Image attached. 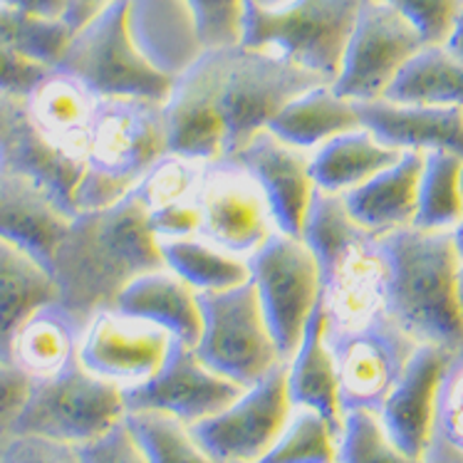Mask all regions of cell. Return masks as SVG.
I'll return each instance as SVG.
<instances>
[{
	"label": "cell",
	"instance_id": "10",
	"mask_svg": "<svg viewBox=\"0 0 463 463\" xmlns=\"http://www.w3.org/2000/svg\"><path fill=\"white\" fill-rule=\"evenodd\" d=\"M325 337L337 369L342 414L357 409L379 414L419 347V342L387 310L352 327L335 330L325 325Z\"/></svg>",
	"mask_w": 463,
	"mask_h": 463
},
{
	"label": "cell",
	"instance_id": "6",
	"mask_svg": "<svg viewBox=\"0 0 463 463\" xmlns=\"http://www.w3.org/2000/svg\"><path fill=\"white\" fill-rule=\"evenodd\" d=\"M362 0H243L241 45L263 50L325 82L337 77Z\"/></svg>",
	"mask_w": 463,
	"mask_h": 463
},
{
	"label": "cell",
	"instance_id": "37",
	"mask_svg": "<svg viewBox=\"0 0 463 463\" xmlns=\"http://www.w3.org/2000/svg\"><path fill=\"white\" fill-rule=\"evenodd\" d=\"M203 169H206L203 161L166 152L144 174L132 194L142 201L146 211H156L171 203H189L199 196Z\"/></svg>",
	"mask_w": 463,
	"mask_h": 463
},
{
	"label": "cell",
	"instance_id": "45",
	"mask_svg": "<svg viewBox=\"0 0 463 463\" xmlns=\"http://www.w3.org/2000/svg\"><path fill=\"white\" fill-rule=\"evenodd\" d=\"M28 389V374H23L15 364L0 362V449L13 436V424L25 404Z\"/></svg>",
	"mask_w": 463,
	"mask_h": 463
},
{
	"label": "cell",
	"instance_id": "33",
	"mask_svg": "<svg viewBox=\"0 0 463 463\" xmlns=\"http://www.w3.org/2000/svg\"><path fill=\"white\" fill-rule=\"evenodd\" d=\"M258 463H340V431L315 409L293 407L283 431Z\"/></svg>",
	"mask_w": 463,
	"mask_h": 463
},
{
	"label": "cell",
	"instance_id": "43",
	"mask_svg": "<svg viewBox=\"0 0 463 463\" xmlns=\"http://www.w3.org/2000/svg\"><path fill=\"white\" fill-rule=\"evenodd\" d=\"M50 70L52 67L40 65L35 60L20 55L0 43V97L25 99L33 92V87L38 85Z\"/></svg>",
	"mask_w": 463,
	"mask_h": 463
},
{
	"label": "cell",
	"instance_id": "17",
	"mask_svg": "<svg viewBox=\"0 0 463 463\" xmlns=\"http://www.w3.org/2000/svg\"><path fill=\"white\" fill-rule=\"evenodd\" d=\"M451 354L439 345H419L377 414L392 444L416 461H426L431 446L436 399Z\"/></svg>",
	"mask_w": 463,
	"mask_h": 463
},
{
	"label": "cell",
	"instance_id": "25",
	"mask_svg": "<svg viewBox=\"0 0 463 463\" xmlns=\"http://www.w3.org/2000/svg\"><path fill=\"white\" fill-rule=\"evenodd\" d=\"M85 320L60 300L30 312L13 337V364L30 379H45L77 360Z\"/></svg>",
	"mask_w": 463,
	"mask_h": 463
},
{
	"label": "cell",
	"instance_id": "44",
	"mask_svg": "<svg viewBox=\"0 0 463 463\" xmlns=\"http://www.w3.org/2000/svg\"><path fill=\"white\" fill-rule=\"evenodd\" d=\"M146 223L156 241H176V238L199 236L201 211L196 201L171 203L146 213Z\"/></svg>",
	"mask_w": 463,
	"mask_h": 463
},
{
	"label": "cell",
	"instance_id": "16",
	"mask_svg": "<svg viewBox=\"0 0 463 463\" xmlns=\"http://www.w3.org/2000/svg\"><path fill=\"white\" fill-rule=\"evenodd\" d=\"M243 389L208 367L194 347L174 340L159 372L122 389V397L127 411H164L194 426L236 402Z\"/></svg>",
	"mask_w": 463,
	"mask_h": 463
},
{
	"label": "cell",
	"instance_id": "48",
	"mask_svg": "<svg viewBox=\"0 0 463 463\" xmlns=\"http://www.w3.org/2000/svg\"><path fill=\"white\" fill-rule=\"evenodd\" d=\"M25 112V102L23 99H13L8 109L0 114V176L8 171V137L15 129L20 114Z\"/></svg>",
	"mask_w": 463,
	"mask_h": 463
},
{
	"label": "cell",
	"instance_id": "41",
	"mask_svg": "<svg viewBox=\"0 0 463 463\" xmlns=\"http://www.w3.org/2000/svg\"><path fill=\"white\" fill-rule=\"evenodd\" d=\"M77 451L82 463H149L124 419L92 441L77 446Z\"/></svg>",
	"mask_w": 463,
	"mask_h": 463
},
{
	"label": "cell",
	"instance_id": "39",
	"mask_svg": "<svg viewBox=\"0 0 463 463\" xmlns=\"http://www.w3.org/2000/svg\"><path fill=\"white\" fill-rule=\"evenodd\" d=\"M203 50L241 43L243 0H186Z\"/></svg>",
	"mask_w": 463,
	"mask_h": 463
},
{
	"label": "cell",
	"instance_id": "7",
	"mask_svg": "<svg viewBox=\"0 0 463 463\" xmlns=\"http://www.w3.org/2000/svg\"><path fill=\"white\" fill-rule=\"evenodd\" d=\"M52 70L72 75L97 97L166 102L174 80L139 52L129 33V0H112L102 13L72 33Z\"/></svg>",
	"mask_w": 463,
	"mask_h": 463
},
{
	"label": "cell",
	"instance_id": "51",
	"mask_svg": "<svg viewBox=\"0 0 463 463\" xmlns=\"http://www.w3.org/2000/svg\"><path fill=\"white\" fill-rule=\"evenodd\" d=\"M458 303H461V312H463V263L458 268Z\"/></svg>",
	"mask_w": 463,
	"mask_h": 463
},
{
	"label": "cell",
	"instance_id": "50",
	"mask_svg": "<svg viewBox=\"0 0 463 463\" xmlns=\"http://www.w3.org/2000/svg\"><path fill=\"white\" fill-rule=\"evenodd\" d=\"M454 243H456V250H458V258H461V263H463V218L456 223L454 228Z\"/></svg>",
	"mask_w": 463,
	"mask_h": 463
},
{
	"label": "cell",
	"instance_id": "42",
	"mask_svg": "<svg viewBox=\"0 0 463 463\" xmlns=\"http://www.w3.org/2000/svg\"><path fill=\"white\" fill-rule=\"evenodd\" d=\"M0 463H82L75 444L45 436H10L0 449Z\"/></svg>",
	"mask_w": 463,
	"mask_h": 463
},
{
	"label": "cell",
	"instance_id": "21",
	"mask_svg": "<svg viewBox=\"0 0 463 463\" xmlns=\"http://www.w3.org/2000/svg\"><path fill=\"white\" fill-rule=\"evenodd\" d=\"M72 218L28 176L13 169L0 176V238L23 248L48 270Z\"/></svg>",
	"mask_w": 463,
	"mask_h": 463
},
{
	"label": "cell",
	"instance_id": "29",
	"mask_svg": "<svg viewBox=\"0 0 463 463\" xmlns=\"http://www.w3.org/2000/svg\"><path fill=\"white\" fill-rule=\"evenodd\" d=\"M404 152L382 144L364 127L342 132L315 149L310 169L315 186L330 194H347L357 189L374 174L392 166Z\"/></svg>",
	"mask_w": 463,
	"mask_h": 463
},
{
	"label": "cell",
	"instance_id": "2",
	"mask_svg": "<svg viewBox=\"0 0 463 463\" xmlns=\"http://www.w3.org/2000/svg\"><path fill=\"white\" fill-rule=\"evenodd\" d=\"M146 213L142 201L127 194L112 206L80 211L70 221L52 253L50 275L57 300L80 320L112 307L137 275L164 268Z\"/></svg>",
	"mask_w": 463,
	"mask_h": 463
},
{
	"label": "cell",
	"instance_id": "18",
	"mask_svg": "<svg viewBox=\"0 0 463 463\" xmlns=\"http://www.w3.org/2000/svg\"><path fill=\"white\" fill-rule=\"evenodd\" d=\"M310 152L285 144L273 132H258L233 156L256 179L268 199L275 226L280 233L300 238L305 213L315 194Z\"/></svg>",
	"mask_w": 463,
	"mask_h": 463
},
{
	"label": "cell",
	"instance_id": "40",
	"mask_svg": "<svg viewBox=\"0 0 463 463\" xmlns=\"http://www.w3.org/2000/svg\"><path fill=\"white\" fill-rule=\"evenodd\" d=\"M411 23L424 45H446L461 0H387Z\"/></svg>",
	"mask_w": 463,
	"mask_h": 463
},
{
	"label": "cell",
	"instance_id": "47",
	"mask_svg": "<svg viewBox=\"0 0 463 463\" xmlns=\"http://www.w3.org/2000/svg\"><path fill=\"white\" fill-rule=\"evenodd\" d=\"M109 3H112V0H70V5H67L62 20L70 25L72 33H77L85 23H90V20L95 18L97 13H102Z\"/></svg>",
	"mask_w": 463,
	"mask_h": 463
},
{
	"label": "cell",
	"instance_id": "13",
	"mask_svg": "<svg viewBox=\"0 0 463 463\" xmlns=\"http://www.w3.org/2000/svg\"><path fill=\"white\" fill-rule=\"evenodd\" d=\"M290 411L288 364H280L243 389L226 409L191 426V431L213 461L258 463L283 431Z\"/></svg>",
	"mask_w": 463,
	"mask_h": 463
},
{
	"label": "cell",
	"instance_id": "1",
	"mask_svg": "<svg viewBox=\"0 0 463 463\" xmlns=\"http://www.w3.org/2000/svg\"><path fill=\"white\" fill-rule=\"evenodd\" d=\"M325 80L246 45L203 50L164 102L169 152L189 159H233L293 97Z\"/></svg>",
	"mask_w": 463,
	"mask_h": 463
},
{
	"label": "cell",
	"instance_id": "36",
	"mask_svg": "<svg viewBox=\"0 0 463 463\" xmlns=\"http://www.w3.org/2000/svg\"><path fill=\"white\" fill-rule=\"evenodd\" d=\"M426 461L463 463V347L451 354L439 387L434 434Z\"/></svg>",
	"mask_w": 463,
	"mask_h": 463
},
{
	"label": "cell",
	"instance_id": "15",
	"mask_svg": "<svg viewBox=\"0 0 463 463\" xmlns=\"http://www.w3.org/2000/svg\"><path fill=\"white\" fill-rule=\"evenodd\" d=\"M171 345L169 332L112 305L87 320L77 357L92 374L127 389L154 377Z\"/></svg>",
	"mask_w": 463,
	"mask_h": 463
},
{
	"label": "cell",
	"instance_id": "14",
	"mask_svg": "<svg viewBox=\"0 0 463 463\" xmlns=\"http://www.w3.org/2000/svg\"><path fill=\"white\" fill-rule=\"evenodd\" d=\"M196 206L199 236L246 260L278 231L265 194L233 159L206 164Z\"/></svg>",
	"mask_w": 463,
	"mask_h": 463
},
{
	"label": "cell",
	"instance_id": "52",
	"mask_svg": "<svg viewBox=\"0 0 463 463\" xmlns=\"http://www.w3.org/2000/svg\"><path fill=\"white\" fill-rule=\"evenodd\" d=\"M461 191H463V171H461Z\"/></svg>",
	"mask_w": 463,
	"mask_h": 463
},
{
	"label": "cell",
	"instance_id": "30",
	"mask_svg": "<svg viewBox=\"0 0 463 463\" xmlns=\"http://www.w3.org/2000/svg\"><path fill=\"white\" fill-rule=\"evenodd\" d=\"M384 99L463 109V60L444 45H424L399 70Z\"/></svg>",
	"mask_w": 463,
	"mask_h": 463
},
{
	"label": "cell",
	"instance_id": "19",
	"mask_svg": "<svg viewBox=\"0 0 463 463\" xmlns=\"http://www.w3.org/2000/svg\"><path fill=\"white\" fill-rule=\"evenodd\" d=\"M360 124L397 152H451L463 159V109L399 104L389 99L354 102Z\"/></svg>",
	"mask_w": 463,
	"mask_h": 463
},
{
	"label": "cell",
	"instance_id": "12",
	"mask_svg": "<svg viewBox=\"0 0 463 463\" xmlns=\"http://www.w3.org/2000/svg\"><path fill=\"white\" fill-rule=\"evenodd\" d=\"M424 40L387 0H362L332 90L352 102L382 99Z\"/></svg>",
	"mask_w": 463,
	"mask_h": 463
},
{
	"label": "cell",
	"instance_id": "28",
	"mask_svg": "<svg viewBox=\"0 0 463 463\" xmlns=\"http://www.w3.org/2000/svg\"><path fill=\"white\" fill-rule=\"evenodd\" d=\"M57 300V288L45 265L23 248L0 238V362L13 364V337L30 312Z\"/></svg>",
	"mask_w": 463,
	"mask_h": 463
},
{
	"label": "cell",
	"instance_id": "32",
	"mask_svg": "<svg viewBox=\"0 0 463 463\" xmlns=\"http://www.w3.org/2000/svg\"><path fill=\"white\" fill-rule=\"evenodd\" d=\"M463 159L451 152H426L419 179L416 216L411 226L424 231H454L463 218Z\"/></svg>",
	"mask_w": 463,
	"mask_h": 463
},
{
	"label": "cell",
	"instance_id": "31",
	"mask_svg": "<svg viewBox=\"0 0 463 463\" xmlns=\"http://www.w3.org/2000/svg\"><path fill=\"white\" fill-rule=\"evenodd\" d=\"M164 265L179 275L196 293H216L250 280L248 260L233 256L206 238L191 236L159 241Z\"/></svg>",
	"mask_w": 463,
	"mask_h": 463
},
{
	"label": "cell",
	"instance_id": "23",
	"mask_svg": "<svg viewBox=\"0 0 463 463\" xmlns=\"http://www.w3.org/2000/svg\"><path fill=\"white\" fill-rule=\"evenodd\" d=\"M424 154L404 152L392 166L374 174L357 189L342 194L350 216L372 236H384L414 223Z\"/></svg>",
	"mask_w": 463,
	"mask_h": 463
},
{
	"label": "cell",
	"instance_id": "20",
	"mask_svg": "<svg viewBox=\"0 0 463 463\" xmlns=\"http://www.w3.org/2000/svg\"><path fill=\"white\" fill-rule=\"evenodd\" d=\"M99 99L72 75L50 70L23 102L35 132L67 159L82 164Z\"/></svg>",
	"mask_w": 463,
	"mask_h": 463
},
{
	"label": "cell",
	"instance_id": "4",
	"mask_svg": "<svg viewBox=\"0 0 463 463\" xmlns=\"http://www.w3.org/2000/svg\"><path fill=\"white\" fill-rule=\"evenodd\" d=\"M300 238L317 260L327 327H352L384 310L387 265L379 241L350 216L342 194L315 189Z\"/></svg>",
	"mask_w": 463,
	"mask_h": 463
},
{
	"label": "cell",
	"instance_id": "24",
	"mask_svg": "<svg viewBox=\"0 0 463 463\" xmlns=\"http://www.w3.org/2000/svg\"><path fill=\"white\" fill-rule=\"evenodd\" d=\"M114 307L154 322L181 345L196 347L201 337L199 293L166 265L137 275L119 293Z\"/></svg>",
	"mask_w": 463,
	"mask_h": 463
},
{
	"label": "cell",
	"instance_id": "5",
	"mask_svg": "<svg viewBox=\"0 0 463 463\" xmlns=\"http://www.w3.org/2000/svg\"><path fill=\"white\" fill-rule=\"evenodd\" d=\"M166 152L169 127L164 104L102 97L75 189L77 213L112 206L132 194Z\"/></svg>",
	"mask_w": 463,
	"mask_h": 463
},
{
	"label": "cell",
	"instance_id": "35",
	"mask_svg": "<svg viewBox=\"0 0 463 463\" xmlns=\"http://www.w3.org/2000/svg\"><path fill=\"white\" fill-rule=\"evenodd\" d=\"M72 30L65 20L30 15L0 3V43L40 65L55 67L65 52Z\"/></svg>",
	"mask_w": 463,
	"mask_h": 463
},
{
	"label": "cell",
	"instance_id": "9",
	"mask_svg": "<svg viewBox=\"0 0 463 463\" xmlns=\"http://www.w3.org/2000/svg\"><path fill=\"white\" fill-rule=\"evenodd\" d=\"M199 305L201 337L194 350L218 374L250 387L285 364L253 280L228 290L199 293Z\"/></svg>",
	"mask_w": 463,
	"mask_h": 463
},
{
	"label": "cell",
	"instance_id": "22",
	"mask_svg": "<svg viewBox=\"0 0 463 463\" xmlns=\"http://www.w3.org/2000/svg\"><path fill=\"white\" fill-rule=\"evenodd\" d=\"M129 33L139 52L171 80L203 52L186 0H129Z\"/></svg>",
	"mask_w": 463,
	"mask_h": 463
},
{
	"label": "cell",
	"instance_id": "11",
	"mask_svg": "<svg viewBox=\"0 0 463 463\" xmlns=\"http://www.w3.org/2000/svg\"><path fill=\"white\" fill-rule=\"evenodd\" d=\"M250 280L263 305L265 320L283 362L293 357L303 340L305 325L320 305V270L303 238L275 231L248 258Z\"/></svg>",
	"mask_w": 463,
	"mask_h": 463
},
{
	"label": "cell",
	"instance_id": "3",
	"mask_svg": "<svg viewBox=\"0 0 463 463\" xmlns=\"http://www.w3.org/2000/svg\"><path fill=\"white\" fill-rule=\"evenodd\" d=\"M387 265L384 310L419 345L449 352L463 347V312L458 303V268L454 231L407 226L377 236Z\"/></svg>",
	"mask_w": 463,
	"mask_h": 463
},
{
	"label": "cell",
	"instance_id": "26",
	"mask_svg": "<svg viewBox=\"0 0 463 463\" xmlns=\"http://www.w3.org/2000/svg\"><path fill=\"white\" fill-rule=\"evenodd\" d=\"M285 364H288L290 404L315 409L342 436L345 414H342L340 404V384H337L335 357H332L330 345L325 337V312L320 305L312 310L310 320L305 325L303 340Z\"/></svg>",
	"mask_w": 463,
	"mask_h": 463
},
{
	"label": "cell",
	"instance_id": "38",
	"mask_svg": "<svg viewBox=\"0 0 463 463\" xmlns=\"http://www.w3.org/2000/svg\"><path fill=\"white\" fill-rule=\"evenodd\" d=\"M340 463H431L402 454L374 411H347L342 421Z\"/></svg>",
	"mask_w": 463,
	"mask_h": 463
},
{
	"label": "cell",
	"instance_id": "27",
	"mask_svg": "<svg viewBox=\"0 0 463 463\" xmlns=\"http://www.w3.org/2000/svg\"><path fill=\"white\" fill-rule=\"evenodd\" d=\"M357 127L362 124L354 102L337 95L330 82H322L285 104L270 119L268 132H273L290 146L312 154L325 142H330L332 137Z\"/></svg>",
	"mask_w": 463,
	"mask_h": 463
},
{
	"label": "cell",
	"instance_id": "46",
	"mask_svg": "<svg viewBox=\"0 0 463 463\" xmlns=\"http://www.w3.org/2000/svg\"><path fill=\"white\" fill-rule=\"evenodd\" d=\"M0 3L48 20H62L67 5H70V0H0Z\"/></svg>",
	"mask_w": 463,
	"mask_h": 463
},
{
	"label": "cell",
	"instance_id": "8",
	"mask_svg": "<svg viewBox=\"0 0 463 463\" xmlns=\"http://www.w3.org/2000/svg\"><path fill=\"white\" fill-rule=\"evenodd\" d=\"M127 414L122 389L82 367L80 357L45 379H30L13 436H45L65 444L92 441Z\"/></svg>",
	"mask_w": 463,
	"mask_h": 463
},
{
	"label": "cell",
	"instance_id": "49",
	"mask_svg": "<svg viewBox=\"0 0 463 463\" xmlns=\"http://www.w3.org/2000/svg\"><path fill=\"white\" fill-rule=\"evenodd\" d=\"M451 55H456L458 60H463V0L461 5H458V15H456V23H454V30H451V35L446 40L444 45Z\"/></svg>",
	"mask_w": 463,
	"mask_h": 463
},
{
	"label": "cell",
	"instance_id": "34",
	"mask_svg": "<svg viewBox=\"0 0 463 463\" xmlns=\"http://www.w3.org/2000/svg\"><path fill=\"white\" fill-rule=\"evenodd\" d=\"M124 421L149 463H218L201 449L189 424L164 411H127Z\"/></svg>",
	"mask_w": 463,
	"mask_h": 463
}]
</instances>
